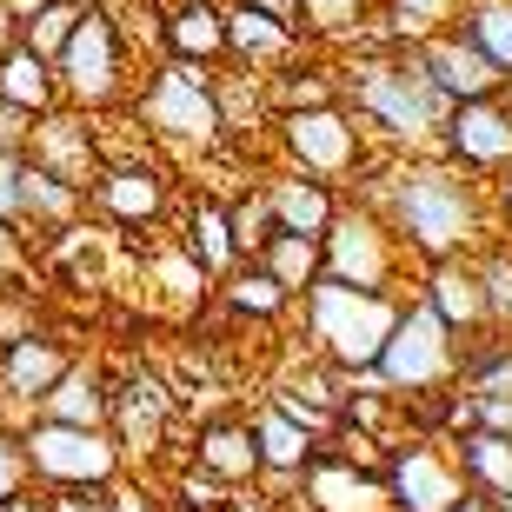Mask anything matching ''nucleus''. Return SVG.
Returning <instances> with one entry per match:
<instances>
[{"mask_svg":"<svg viewBox=\"0 0 512 512\" xmlns=\"http://www.w3.org/2000/svg\"><path fill=\"white\" fill-rule=\"evenodd\" d=\"M313 320H320V340L353 366H373L386 346V326H393V306L380 300V286H346V280H320L313 293Z\"/></svg>","mask_w":512,"mask_h":512,"instance_id":"f257e3e1","label":"nucleus"},{"mask_svg":"<svg viewBox=\"0 0 512 512\" xmlns=\"http://www.w3.org/2000/svg\"><path fill=\"white\" fill-rule=\"evenodd\" d=\"M399 227L413 233L426 253H453L473 233V200L446 173H406L399 180Z\"/></svg>","mask_w":512,"mask_h":512,"instance_id":"f03ea898","label":"nucleus"},{"mask_svg":"<svg viewBox=\"0 0 512 512\" xmlns=\"http://www.w3.org/2000/svg\"><path fill=\"white\" fill-rule=\"evenodd\" d=\"M20 453H27V466H34V473L60 479V486H100V479L114 473L107 439L87 433V426H67V419H47V426H34V433L20 439Z\"/></svg>","mask_w":512,"mask_h":512,"instance_id":"7ed1b4c3","label":"nucleus"},{"mask_svg":"<svg viewBox=\"0 0 512 512\" xmlns=\"http://www.w3.org/2000/svg\"><path fill=\"white\" fill-rule=\"evenodd\" d=\"M446 333H453V326L439 320L433 306L399 313V320L386 326V346H380L386 380H393V386H426V380H439V373L453 366V346H446Z\"/></svg>","mask_w":512,"mask_h":512,"instance_id":"20e7f679","label":"nucleus"},{"mask_svg":"<svg viewBox=\"0 0 512 512\" xmlns=\"http://www.w3.org/2000/svg\"><path fill=\"white\" fill-rule=\"evenodd\" d=\"M140 107H147V120H153L160 133H173V140H207V133L220 127V100H213V87L193 74L187 60L160 67Z\"/></svg>","mask_w":512,"mask_h":512,"instance_id":"39448f33","label":"nucleus"},{"mask_svg":"<svg viewBox=\"0 0 512 512\" xmlns=\"http://www.w3.org/2000/svg\"><path fill=\"white\" fill-rule=\"evenodd\" d=\"M360 107L380 114L393 133H419V127H433L446 94L426 80V67H413V74H406V67H366L360 74Z\"/></svg>","mask_w":512,"mask_h":512,"instance_id":"423d86ee","label":"nucleus"},{"mask_svg":"<svg viewBox=\"0 0 512 512\" xmlns=\"http://www.w3.org/2000/svg\"><path fill=\"white\" fill-rule=\"evenodd\" d=\"M60 74H67V87H74L80 100H107L120 80V34L114 20L94 14V7H80L74 34H67V47H60Z\"/></svg>","mask_w":512,"mask_h":512,"instance_id":"0eeeda50","label":"nucleus"},{"mask_svg":"<svg viewBox=\"0 0 512 512\" xmlns=\"http://www.w3.org/2000/svg\"><path fill=\"white\" fill-rule=\"evenodd\" d=\"M286 147H293V160L306 173H346L360 140H353V120H340L333 107H313V114L286 120Z\"/></svg>","mask_w":512,"mask_h":512,"instance_id":"6e6552de","label":"nucleus"},{"mask_svg":"<svg viewBox=\"0 0 512 512\" xmlns=\"http://www.w3.org/2000/svg\"><path fill=\"white\" fill-rule=\"evenodd\" d=\"M446 140H453V153L466 167H499V160H512V107H493V94L459 100Z\"/></svg>","mask_w":512,"mask_h":512,"instance_id":"1a4fd4ad","label":"nucleus"},{"mask_svg":"<svg viewBox=\"0 0 512 512\" xmlns=\"http://www.w3.org/2000/svg\"><path fill=\"white\" fill-rule=\"evenodd\" d=\"M419 67H426V80H433L446 100H479V94H493L499 80H506L493 60L473 47V40H433Z\"/></svg>","mask_w":512,"mask_h":512,"instance_id":"9d476101","label":"nucleus"},{"mask_svg":"<svg viewBox=\"0 0 512 512\" xmlns=\"http://www.w3.org/2000/svg\"><path fill=\"white\" fill-rule=\"evenodd\" d=\"M393 493H399V506H406V512H446V506H459L466 486H459V479L446 473L426 446H406L399 466H393Z\"/></svg>","mask_w":512,"mask_h":512,"instance_id":"9b49d317","label":"nucleus"},{"mask_svg":"<svg viewBox=\"0 0 512 512\" xmlns=\"http://www.w3.org/2000/svg\"><path fill=\"white\" fill-rule=\"evenodd\" d=\"M326 273H333V280H346V286H380V280H386V247H380V233L366 227V220H346V227H333Z\"/></svg>","mask_w":512,"mask_h":512,"instance_id":"f8f14e48","label":"nucleus"},{"mask_svg":"<svg viewBox=\"0 0 512 512\" xmlns=\"http://www.w3.org/2000/svg\"><path fill=\"white\" fill-rule=\"evenodd\" d=\"M313 466V499H320V512H386V486L373 473H346V466H333V459H306Z\"/></svg>","mask_w":512,"mask_h":512,"instance_id":"ddd939ff","label":"nucleus"},{"mask_svg":"<svg viewBox=\"0 0 512 512\" xmlns=\"http://www.w3.org/2000/svg\"><path fill=\"white\" fill-rule=\"evenodd\" d=\"M0 100H7V107H20V114H47V100H54L47 54H34L27 40L0 54Z\"/></svg>","mask_w":512,"mask_h":512,"instance_id":"4468645a","label":"nucleus"},{"mask_svg":"<svg viewBox=\"0 0 512 512\" xmlns=\"http://www.w3.org/2000/svg\"><path fill=\"white\" fill-rule=\"evenodd\" d=\"M34 140V167H47L54 180H67V187H87V167H94V147L74 133V120H47V127L27 133Z\"/></svg>","mask_w":512,"mask_h":512,"instance_id":"2eb2a0df","label":"nucleus"},{"mask_svg":"<svg viewBox=\"0 0 512 512\" xmlns=\"http://www.w3.org/2000/svg\"><path fill=\"white\" fill-rule=\"evenodd\" d=\"M167 40L180 60H213V54H227V20L213 14L207 0H180L167 14Z\"/></svg>","mask_w":512,"mask_h":512,"instance_id":"dca6fc26","label":"nucleus"},{"mask_svg":"<svg viewBox=\"0 0 512 512\" xmlns=\"http://www.w3.org/2000/svg\"><path fill=\"white\" fill-rule=\"evenodd\" d=\"M266 207H273V227H286V233H320L333 220V207H326V193L313 180H280L266 193Z\"/></svg>","mask_w":512,"mask_h":512,"instance_id":"f3484780","label":"nucleus"},{"mask_svg":"<svg viewBox=\"0 0 512 512\" xmlns=\"http://www.w3.org/2000/svg\"><path fill=\"white\" fill-rule=\"evenodd\" d=\"M266 273L280 286H313L320 280V247H313V233H286V227H273V240H266Z\"/></svg>","mask_w":512,"mask_h":512,"instance_id":"a211bd4d","label":"nucleus"},{"mask_svg":"<svg viewBox=\"0 0 512 512\" xmlns=\"http://www.w3.org/2000/svg\"><path fill=\"white\" fill-rule=\"evenodd\" d=\"M67 373V360H60L47 340H14L7 346V393H40L47 399V386Z\"/></svg>","mask_w":512,"mask_h":512,"instance_id":"6ab92c4d","label":"nucleus"},{"mask_svg":"<svg viewBox=\"0 0 512 512\" xmlns=\"http://www.w3.org/2000/svg\"><path fill=\"white\" fill-rule=\"evenodd\" d=\"M100 200L120 213V220H153L160 213V173L153 167H120L100 180Z\"/></svg>","mask_w":512,"mask_h":512,"instance_id":"aec40b11","label":"nucleus"},{"mask_svg":"<svg viewBox=\"0 0 512 512\" xmlns=\"http://www.w3.org/2000/svg\"><path fill=\"white\" fill-rule=\"evenodd\" d=\"M253 446H260L266 466H306V459H313V439H306V426H300L293 413H280V406H273V413L260 419Z\"/></svg>","mask_w":512,"mask_h":512,"instance_id":"412c9836","label":"nucleus"},{"mask_svg":"<svg viewBox=\"0 0 512 512\" xmlns=\"http://www.w3.org/2000/svg\"><path fill=\"white\" fill-rule=\"evenodd\" d=\"M100 406H107V399H100V380H94V373H74V366H67V373L47 386V413L67 419V426H94Z\"/></svg>","mask_w":512,"mask_h":512,"instance_id":"4be33fe9","label":"nucleus"},{"mask_svg":"<svg viewBox=\"0 0 512 512\" xmlns=\"http://www.w3.org/2000/svg\"><path fill=\"white\" fill-rule=\"evenodd\" d=\"M479 54L493 60L499 74H512V0H479L473 7V27H466Z\"/></svg>","mask_w":512,"mask_h":512,"instance_id":"5701e85b","label":"nucleus"},{"mask_svg":"<svg viewBox=\"0 0 512 512\" xmlns=\"http://www.w3.org/2000/svg\"><path fill=\"white\" fill-rule=\"evenodd\" d=\"M459 459H466V473L486 479L499 499H512V439L506 433H473L459 446Z\"/></svg>","mask_w":512,"mask_h":512,"instance_id":"b1692460","label":"nucleus"},{"mask_svg":"<svg viewBox=\"0 0 512 512\" xmlns=\"http://www.w3.org/2000/svg\"><path fill=\"white\" fill-rule=\"evenodd\" d=\"M433 313H439L446 326L479 320V313H486V293H479L473 273H459V266H439V273H433Z\"/></svg>","mask_w":512,"mask_h":512,"instance_id":"393cba45","label":"nucleus"},{"mask_svg":"<svg viewBox=\"0 0 512 512\" xmlns=\"http://www.w3.org/2000/svg\"><path fill=\"white\" fill-rule=\"evenodd\" d=\"M200 459H207L213 473H253L260 466V446H253V433H240V426H207V439H200Z\"/></svg>","mask_w":512,"mask_h":512,"instance_id":"a878e982","label":"nucleus"},{"mask_svg":"<svg viewBox=\"0 0 512 512\" xmlns=\"http://www.w3.org/2000/svg\"><path fill=\"white\" fill-rule=\"evenodd\" d=\"M286 20L266 14V7H240V14L227 20V47H247V54H286Z\"/></svg>","mask_w":512,"mask_h":512,"instance_id":"bb28decb","label":"nucleus"},{"mask_svg":"<svg viewBox=\"0 0 512 512\" xmlns=\"http://www.w3.org/2000/svg\"><path fill=\"white\" fill-rule=\"evenodd\" d=\"M167 406H173V399L160 393V386H153L147 373H140V380H127V393H120V413H127V426L140 433V453H147V439L160 433V419H167Z\"/></svg>","mask_w":512,"mask_h":512,"instance_id":"cd10ccee","label":"nucleus"},{"mask_svg":"<svg viewBox=\"0 0 512 512\" xmlns=\"http://www.w3.org/2000/svg\"><path fill=\"white\" fill-rule=\"evenodd\" d=\"M74 20H80V7H74V0H54V7H40V14L27 20V47L54 60L60 47H67V34H74Z\"/></svg>","mask_w":512,"mask_h":512,"instance_id":"c85d7f7f","label":"nucleus"},{"mask_svg":"<svg viewBox=\"0 0 512 512\" xmlns=\"http://www.w3.org/2000/svg\"><path fill=\"white\" fill-rule=\"evenodd\" d=\"M193 233H200V260H207V266H227L233 260V220L213 207V200L193 207Z\"/></svg>","mask_w":512,"mask_h":512,"instance_id":"c756f323","label":"nucleus"},{"mask_svg":"<svg viewBox=\"0 0 512 512\" xmlns=\"http://www.w3.org/2000/svg\"><path fill=\"white\" fill-rule=\"evenodd\" d=\"M300 14L320 34H346V27H360V0H300Z\"/></svg>","mask_w":512,"mask_h":512,"instance_id":"7c9ffc66","label":"nucleus"},{"mask_svg":"<svg viewBox=\"0 0 512 512\" xmlns=\"http://www.w3.org/2000/svg\"><path fill=\"white\" fill-rule=\"evenodd\" d=\"M280 300H286V286L273 280V273H253V280L240 286V293H233V306H253V313H273Z\"/></svg>","mask_w":512,"mask_h":512,"instance_id":"2f4dec72","label":"nucleus"},{"mask_svg":"<svg viewBox=\"0 0 512 512\" xmlns=\"http://www.w3.org/2000/svg\"><path fill=\"white\" fill-rule=\"evenodd\" d=\"M20 167H27V153H0V220L20 213Z\"/></svg>","mask_w":512,"mask_h":512,"instance_id":"473e14b6","label":"nucleus"},{"mask_svg":"<svg viewBox=\"0 0 512 512\" xmlns=\"http://www.w3.org/2000/svg\"><path fill=\"white\" fill-rule=\"evenodd\" d=\"M20 473H27V453H20L14 439H0V506L20 493Z\"/></svg>","mask_w":512,"mask_h":512,"instance_id":"72a5a7b5","label":"nucleus"},{"mask_svg":"<svg viewBox=\"0 0 512 512\" xmlns=\"http://www.w3.org/2000/svg\"><path fill=\"white\" fill-rule=\"evenodd\" d=\"M54 512H114V499L100 493V486L94 493H87V486H67V493L54 499Z\"/></svg>","mask_w":512,"mask_h":512,"instance_id":"f704fd0d","label":"nucleus"},{"mask_svg":"<svg viewBox=\"0 0 512 512\" xmlns=\"http://www.w3.org/2000/svg\"><path fill=\"white\" fill-rule=\"evenodd\" d=\"M27 120H34V114H20V107H7V100H0V153H20V147H27Z\"/></svg>","mask_w":512,"mask_h":512,"instance_id":"c9c22d12","label":"nucleus"},{"mask_svg":"<svg viewBox=\"0 0 512 512\" xmlns=\"http://www.w3.org/2000/svg\"><path fill=\"white\" fill-rule=\"evenodd\" d=\"M247 7H266V14H280V20L300 14V0H247Z\"/></svg>","mask_w":512,"mask_h":512,"instance_id":"e433bc0d","label":"nucleus"},{"mask_svg":"<svg viewBox=\"0 0 512 512\" xmlns=\"http://www.w3.org/2000/svg\"><path fill=\"white\" fill-rule=\"evenodd\" d=\"M446 512H506V506H499V499H466L459 493V506H446Z\"/></svg>","mask_w":512,"mask_h":512,"instance_id":"4c0bfd02","label":"nucleus"},{"mask_svg":"<svg viewBox=\"0 0 512 512\" xmlns=\"http://www.w3.org/2000/svg\"><path fill=\"white\" fill-rule=\"evenodd\" d=\"M7 266H14V227L0 220V273H7Z\"/></svg>","mask_w":512,"mask_h":512,"instance_id":"58836bf2","label":"nucleus"},{"mask_svg":"<svg viewBox=\"0 0 512 512\" xmlns=\"http://www.w3.org/2000/svg\"><path fill=\"white\" fill-rule=\"evenodd\" d=\"M406 7H413V14H433V7H439V0H406Z\"/></svg>","mask_w":512,"mask_h":512,"instance_id":"ea45409f","label":"nucleus"}]
</instances>
